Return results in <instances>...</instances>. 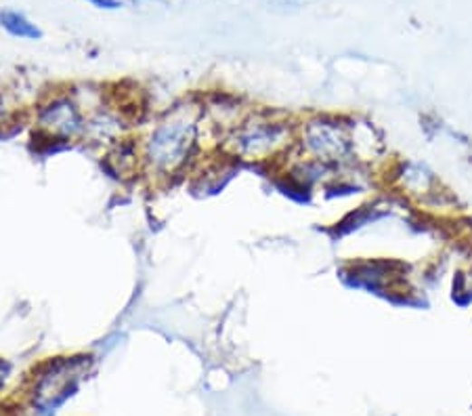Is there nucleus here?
Here are the masks:
<instances>
[{
  "mask_svg": "<svg viewBox=\"0 0 472 416\" xmlns=\"http://www.w3.org/2000/svg\"><path fill=\"white\" fill-rule=\"evenodd\" d=\"M11 374V364L6 360H0V387L5 385V381H6V376Z\"/></svg>",
  "mask_w": 472,
  "mask_h": 416,
  "instance_id": "obj_9",
  "label": "nucleus"
},
{
  "mask_svg": "<svg viewBox=\"0 0 472 416\" xmlns=\"http://www.w3.org/2000/svg\"><path fill=\"white\" fill-rule=\"evenodd\" d=\"M38 127L55 139H76L86 133V121L80 105L68 95H55L38 108Z\"/></svg>",
  "mask_w": 472,
  "mask_h": 416,
  "instance_id": "obj_5",
  "label": "nucleus"
},
{
  "mask_svg": "<svg viewBox=\"0 0 472 416\" xmlns=\"http://www.w3.org/2000/svg\"><path fill=\"white\" fill-rule=\"evenodd\" d=\"M5 118H6V103H5L3 95H0V124L5 122Z\"/></svg>",
  "mask_w": 472,
  "mask_h": 416,
  "instance_id": "obj_10",
  "label": "nucleus"
},
{
  "mask_svg": "<svg viewBox=\"0 0 472 416\" xmlns=\"http://www.w3.org/2000/svg\"><path fill=\"white\" fill-rule=\"evenodd\" d=\"M89 355H63L51 358L36 370L32 387V404L36 412L51 416L78 392L80 381L89 372Z\"/></svg>",
  "mask_w": 472,
  "mask_h": 416,
  "instance_id": "obj_2",
  "label": "nucleus"
},
{
  "mask_svg": "<svg viewBox=\"0 0 472 416\" xmlns=\"http://www.w3.org/2000/svg\"><path fill=\"white\" fill-rule=\"evenodd\" d=\"M399 177H401L403 188L408 189L409 194H430V189L435 188V177L430 175L427 169L416 167V164H405Z\"/></svg>",
  "mask_w": 472,
  "mask_h": 416,
  "instance_id": "obj_7",
  "label": "nucleus"
},
{
  "mask_svg": "<svg viewBox=\"0 0 472 416\" xmlns=\"http://www.w3.org/2000/svg\"><path fill=\"white\" fill-rule=\"evenodd\" d=\"M301 143L319 164L347 162L355 148L349 124L332 116H317L304 124Z\"/></svg>",
  "mask_w": 472,
  "mask_h": 416,
  "instance_id": "obj_4",
  "label": "nucleus"
},
{
  "mask_svg": "<svg viewBox=\"0 0 472 416\" xmlns=\"http://www.w3.org/2000/svg\"><path fill=\"white\" fill-rule=\"evenodd\" d=\"M0 25H3L11 36L25 38V41H38V38H43V30H40L36 24H32L24 13L3 11L0 13Z\"/></svg>",
  "mask_w": 472,
  "mask_h": 416,
  "instance_id": "obj_6",
  "label": "nucleus"
},
{
  "mask_svg": "<svg viewBox=\"0 0 472 416\" xmlns=\"http://www.w3.org/2000/svg\"><path fill=\"white\" fill-rule=\"evenodd\" d=\"M86 3L95 5L97 9H118V6H122L118 0H86Z\"/></svg>",
  "mask_w": 472,
  "mask_h": 416,
  "instance_id": "obj_8",
  "label": "nucleus"
},
{
  "mask_svg": "<svg viewBox=\"0 0 472 416\" xmlns=\"http://www.w3.org/2000/svg\"><path fill=\"white\" fill-rule=\"evenodd\" d=\"M292 127L274 116H250L229 137V148L244 160H265L290 143Z\"/></svg>",
  "mask_w": 472,
  "mask_h": 416,
  "instance_id": "obj_3",
  "label": "nucleus"
},
{
  "mask_svg": "<svg viewBox=\"0 0 472 416\" xmlns=\"http://www.w3.org/2000/svg\"><path fill=\"white\" fill-rule=\"evenodd\" d=\"M199 110L194 105L175 108L143 143V162L151 173L172 175L188 162L197 143Z\"/></svg>",
  "mask_w": 472,
  "mask_h": 416,
  "instance_id": "obj_1",
  "label": "nucleus"
}]
</instances>
